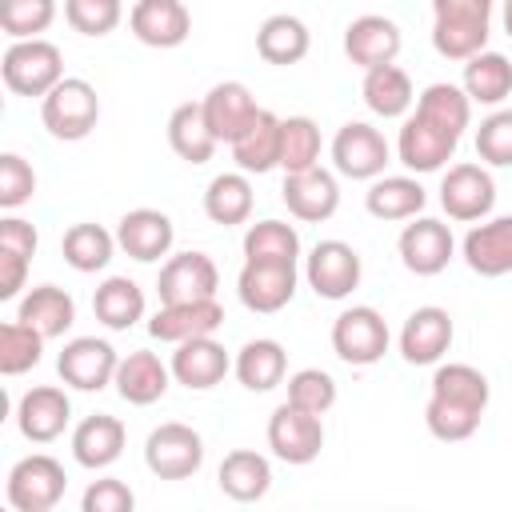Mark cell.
Segmentation results:
<instances>
[{"label": "cell", "instance_id": "obj_49", "mask_svg": "<svg viewBox=\"0 0 512 512\" xmlns=\"http://www.w3.org/2000/svg\"><path fill=\"white\" fill-rule=\"evenodd\" d=\"M120 16H124L120 0H68L64 4V20L80 36H108L120 24Z\"/></svg>", "mask_w": 512, "mask_h": 512}, {"label": "cell", "instance_id": "obj_9", "mask_svg": "<svg viewBox=\"0 0 512 512\" xmlns=\"http://www.w3.org/2000/svg\"><path fill=\"white\" fill-rule=\"evenodd\" d=\"M116 368H120V356L100 336H72L56 356L60 380L76 392H100V388L116 384Z\"/></svg>", "mask_w": 512, "mask_h": 512}, {"label": "cell", "instance_id": "obj_34", "mask_svg": "<svg viewBox=\"0 0 512 512\" xmlns=\"http://www.w3.org/2000/svg\"><path fill=\"white\" fill-rule=\"evenodd\" d=\"M308 44H312L308 24H304L300 16H292V12L268 16V20L260 24V32H256V52H260L268 64H276V68L300 64V60L308 56Z\"/></svg>", "mask_w": 512, "mask_h": 512}, {"label": "cell", "instance_id": "obj_42", "mask_svg": "<svg viewBox=\"0 0 512 512\" xmlns=\"http://www.w3.org/2000/svg\"><path fill=\"white\" fill-rule=\"evenodd\" d=\"M60 252L76 272H104L112 252H116V232H108V228H100L92 220H80V224H72L64 232Z\"/></svg>", "mask_w": 512, "mask_h": 512}, {"label": "cell", "instance_id": "obj_54", "mask_svg": "<svg viewBox=\"0 0 512 512\" xmlns=\"http://www.w3.org/2000/svg\"><path fill=\"white\" fill-rule=\"evenodd\" d=\"M504 28H508V36H512V0L504 4Z\"/></svg>", "mask_w": 512, "mask_h": 512}, {"label": "cell", "instance_id": "obj_48", "mask_svg": "<svg viewBox=\"0 0 512 512\" xmlns=\"http://www.w3.org/2000/svg\"><path fill=\"white\" fill-rule=\"evenodd\" d=\"M480 416L484 412H472V408H460V404H448V400H432L424 404V424L436 440L444 444H456V440H468L476 428H480Z\"/></svg>", "mask_w": 512, "mask_h": 512}, {"label": "cell", "instance_id": "obj_22", "mask_svg": "<svg viewBox=\"0 0 512 512\" xmlns=\"http://www.w3.org/2000/svg\"><path fill=\"white\" fill-rule=\"evenodd\" d=\"M132 36L148 48H180L192 32V12L180 0H140L128 12Z\"/></svg>", "mask_w": 512, "mask_h": 512}, {"label": "cell", "instance_id": "obj_44", "mask_svg": "<svg viewBox=\"0 0 512 512\" xmlns=\"http://www.w3.org/2000/svg\"><path fill=\"white\" fill-rule=\"evenodd\" d=\"M44 356V336L24 328L20 320L0 324V372L4 376H24L40 364Z\"/></svg>", "mask_w": 512, "mask_h": 512}, {"label": "cell", "instance_id": "obj_50", "mask_svg": "<svg viewBox=\"0 0 512 512\" xmlns=\"http://www.w3.org/2000/svg\"><path fill=\"white\" fill-rule=\"evenodd\" d=\"M36 192V172L20 152H4L0 156V208L12 212L20 204H28Z\"/></svg>", "mask_w": 512, "mask_h": 512}, {"label": "cell", "instance_id": "obj_10", "mask_svg": "<svg viewBox=\"0 0 512 512\" xmlns=\"http://www.w3.org/2000/svg\"><path fill=\"white\" fill-rule=\"evenodd\" d=\"M440 208L452 220H488V212L496 208V180L484 164H448L444 180H440Z\"/></svg>", "mask_w": 512, "mask_h": 512}, {"label": "cell", "instance_id": "obj_20", "mask_svg": "<svg viewBox=\"0 0 512 512\" xmlns=\"http://www.w3.org/2000/svg\"><path fill=\"white\" fill-rule=\"evenodd\" d=\"M172 240H176V228H172L168 212H160V208H132L116 224V248H124L140 264L168 256Z\"/></svg>", "mask_w": 512, "mask_h": 512}, {"label": "cell", "instance_id": "obj_35", "mask_svg": "<svg viewBox=\"0 0 512 512\" xmlns=\"http://www.w3.org/2000/svg\"><path fill=\"white\" fill-rule=\"evenodd\" d=\"M168 144L188 164H208L212 160L216 136H212L208 120H204L200 100H184V104L172 108V116H168Z\"/></svg>", "mask_w": 512, "mask_h": 512}, {"label": "cell", "instance_id": "obj_23", "mask_svg": "<svg viewBox=\"0 0 512 512\" xmlns=\"http://www.w3.org/2000/svg\"><path fill=\"white\" fill-rule=\"evenodd\" d=\"M464 264L476 276H508L512 272V216H492L468 228L464 244Z\"/></svg>", "mask_w": 512, "mask_h": 512}, {"label": "cell", "instance_id": "obj_53", "mask_svg": "<svg viewBox=\"0 0 512 512\" xmlns=\"http://www.w3.org/2000/svg\"><path fill=\"white\" fill-rule=\"evenodd\" d=\"M24 276H28V260L0 252V300H12L24 288Z\"/></svg>", "mask_w": 512, "mask_h": 512}, {"label": "cell", "instance_id": "obj_32", "mask_svg": "<svg viewBox=\"0 0 512 512\" xmlns=\"http://www.w3.org/2000/svg\"><path fill=\"white\" fill-rule=\"evenodd\" d=\"M428 204V192L416 176H380L364 192V208L376 220H416Z\"/></svg>", "mask_w": 512, "mask_h": 512}, {"label": "cell", "instance_id": "obj_43", "mask_svg": "<svg viewBox=\"0 0 512 512\" xmlns=\"http://www.w3.org/2000/svg\"><path fill=\"white\" fill-rule=\"evenodd\" d=\"M280 168L284 176L320 168V128L312 116H288L280 124Z\"/></svg>", "mask_w": 512, "mask_h": 512}, {"label": "cell", "instance_id": "obj_8", "mask_svg": "<svg viewBox=\"0 0 512 512\" xmlns=\"http://www.w3.org/2000/svg\"><path fill=\"white\" fill-rule=\"evenodd\" d=\"M360 252L344 240H320L304 260V280L320 300H344L360 288Z\"/></svg>", "mask_w": 512, "mask_h": 512}, {"label": "cell", "instance_id": "obj_12", "mask_svg": "<svg viewBox=\"0 0 512 512\" xmlns=\"http://www.w3.org/2000/svg\"><path fill=\"white\" fill-rule=\"evenodd\" d=\"M268 448L284 460V464H312L324 448V424L320 416H308L300 408H292L288 400L268 416Z\"/></svg>", "mask_w": 512, "mask_h": 512}, {"label": "cell", "instance_id": "obj_29", "mask_svg": "<svg viewBox=\"0 0 512 512\" xmlns=\"http://www.w3.org/2000/svg\"><path fill=\"white\" fill-rule=\"evenodd\" d=\"M232 372H236V380H240L248 392H272V388L284 384V376H288V352H284L280 340L256 336V340H248V344L236 352Z\"/></svg>", "mask_w": 512, "mask_h": 512}, {"label": "cell", "instance_id": "obj_24", "mask_svg": "<svg viewBox=\"0 0 512 512\" xmlns=\"http://www.w3.org/2000/svg\"><path fill=\"white\" fill-rule=\"evenodd\" d=\"M172 380L176 384H184V388H192V392H208V388H216L224 376H228V368H232V356H228V348L216 340V336H204V340H188V344H180L176 352H172Z\"/></svg>", "mask_w": 512, "mask_h": 512}, {"label": "cell", "instance_id": "obj_28", "mask_svg": "<svg viewBox=\"0 0 512 512\" xmlns=\"http://www.w3.org/2000/svg\"><path fill=\"white\" fill-rule=\"evenodd\" d=\"M168 384H172V368L156 352L136 348V352L120 356V368H116V392H120V400H128L136 408H148V404H156L168 392Z\"/></svg>", "mask_w": 512, "mask_h": 512}, {"label": "cell", "instance_id": "obj_18", "mask_svg": "<svg viewBox=\"0 0 512 512\" xmlns=\"http://www.w3.org/2000/svg\"><path fill=\"white\" fill-rule=\"evenodd\" d=\"M200 108H204V120H208L216 144H232V140H240L244 128L260 116L256 96H252L248 84H240V80H220V84H212L208 96L200 100Z\"/></svg>", "mask_w": 512, "mask_h": 512}, {"label": "cell", "instance_id": "obj_4", "mask_svg": "<svg viewBox=\"0 0 512 512\" xmlns=\"http://www.w3.org/2000/svg\"><path fill=\"white\" fill-rule=\"evenodd\" d=\"M40 120H44L48 136H56V140H84L100 120V96L88 80L64 76L40 100Z\"/></svg>", "mask_w": 512, "mask_h": 512}, {"label": "cell", "instance_id": "obj_7", "mask_svg": "<svg viewBox=\"0 0 512 512\" xmlns=\"http://www.w3.org/2000/svg\"><path fill=\"white\" fill-rule=\"evenodd\" d=\"M392 160V148L380 128L368 120H348L332 136V168L348 180H380Z\"/></svg>", "mask_w": 512, "mask_h": 512}, {"label": "cell", "instance_id": "obj_46", "mask_svg": "<svg viewBox=\"0 0 512 512\" xmlns=\"http://www.w3.org/2000/svg\"><path fill=\"white\" fill-rule=\"evenodd\" d=\"M288 404L308 416H324L336 404V380L324 368H300L288 376Z\"/></svg>", "mask_w": 512, "mask_h": 512}, {"label": "cell", "instance_id": "obj_27", "mask_svg": "<svg viewBox=\"0 0 512 512\" xmlns=\"http://www.w3.org/2000/svg\"><path fill=\"white\" fill-rule=\"evenodd\" d=\"M16 320L32 332H40L44 340H60L72 324H76V300L60 288V284H36L24 292Z\"/></svg>", "mask_w": 512, "mask_h": 512}, {"label": "cell", "instance_id": "obj_52", "mask_svg": "<svg viewBox=\"0 0 512 512\" xmlns=\"http://www.w3.org/2000/svg\"><path fill=\"white\" fill-rule=\"evenodd\" d=\"M36 244H40V236H36L32 220H24V216H4L0 220V252H12V256L32 260Z\"/></svg>", "mask_w": 512, "mask_h": 512}, {"label": "cell", "instance_id": "obj_17", "mask_svg": "<svg viewBox=\"0 0 512 512\" xmlns=\"http://www.w3.org/2000/svg\"><path fill=\"white\" fill-rule=\"evenodd\" d=\"M452 336H456V328H452L448 308L424 304V308H416V312L404 320V328H400V356H404L408 364H416V368L440 364V356L452 348Z\"/></svg>", "mask_w": 512, "mask_h": 512}, {"label": "cell", "instance_id": "obj_39", "mask_svg": "<svg viewBox=\"0 0 512 512\" xmlns=\"http://www.w3.org/2000/svg\"><path fill=\"white\" fill-rule=\"evenodd\" d=\"M252 200H256V196H252V184H248L244 172H220V176H212L208 188H204V216H208L212 224H224V228L248 224Z\"/></svg>", "mask_w": 512, "mask_h": 512}, {"label": "cell", "instance_id": "obj_51", "mask_svg": "<svg viewBox=\"0 0 512 512\" xmlns=\"http://www.w3.org/2000/svg\"><path fill=\"white\" fill-rule=\"evenodd\" d=\"M80 512H136V492L116 476H100L84 488Z\"/></svg>", "mask_w": 512, "mask_h": 512}, {"label": "cell", "instance_id": "obj_33", "mask_svg": "<svg viewBox=\"0 0 512 512\" xmlns=\"http://www.w3.org/2000/svg\"><path fill=\"white\" fill-rule=\"evenodd\" d=\"M416 116L428 120L432 128H440L444 136L460 140L464 128L472 124V100L464 96L460 84H448V80H436L428 84L420 96H416Z\"/></svg>", "mask_w": 512, "mask_h": 512}, {"label": "cell", "instance_id": "obj_45", "mask_svg": "<svg viewBox=\"0 0 512 512\" xmlns=\"http://www.w3.org/2000/svg\"><path fill=\"white\" fill-rule=\"evenodd\" d=\"M52 20H56V4L52 0H8V4H0V28L12 36V44L40 40V32Z\"/></svg>", "mask_w": 512, "mask_h": 512}, {"label": "cell", "instance_id": "obj_3", "mask_svg": "<svg viewBox=\"0 0 512 512\" xmlns=\"http://www.w3.org/2000/svg\"><path fill=\"white\" fill-rule=\"evenodd\" d=\"M64 492H68L64 464L48 452H32L16 460L4 480V496L12 512H52L64 500Z\"/></svg>", "mask_w": 512, "mask_h": 512}, {"label": "cell", "instance_id": "obj_5", "mask_svg": "<svg viewBox=\"0 0 512 512\" xmlns=\"http://www.w3.org/2000/svg\"><path fill=\"white\" fill-rule=\"evenodd\" d=\"M388 340H392L388 320L372 304H352L332 320V352L352 368H368L384 360Z\"/></svg>", "mask_w": 512, "mask_h": 512}, {"label": "cell", "instance_id": "obj_13", "mask_svg": "<svg viewBox=\"0 0 512 512\" xmlns=\"http://www.w3.org/2000/svg\"><path fill=\"white\" fill-rule=\"evenodd\" d=\"M400 260L412 276H436L448 268L452 252H456V240H452V228L436 216H416L412 224H404L400 240Z\"/></svg>", "mask_w": 512, "mask_h": 512}, {"label": "cell", "instance_id": "obj_14", "mask_svg": "<svg viewBox=\"0 0 512 512\" xmlns=\"http://www.w3.org/2000/svg\"><path fill=\"white\" fill-rule=\"evenodd\" d=\"M68 420H72V400L56 384H36L16 404V428L32 444H52L56 436H64Z\"/></svg>", "mask_w": 512, "mask_h": 512}, {"label": "cell", "instance_id": "obj_25", "mask_svg": "<svg viewBox=\"0 0 512 512\" xmlns=\"http://www.w3.org/2000/svg\"><path fill=\"white\" fill-rule=\"evenodd\" d=\"M124 440H128L124 420H116L108 412H92L72 428V460L80 468H92V472L112 468L124 452Z\"/></svg>", "mask_w": 512, "mask_h": 512}, {"label": "cell", "instance_id": "obj_26", "mask_svg": "<svg viewBox=\"0 0 512 512\" xmlns=\"http://www.w3.org/2000/svg\"><path fill=\"white\" fill-rule=\"evenodd\" d=\"M456 144L452 136H444L440 128H432L428 120H420L416 112L404 116L400 124V136H396V156L408 172H440L452 156H456Z\"/></svg>", "mask_w": 512, "mask_h": 512}, {"label": "cell", "instance_id": "obj_6", "mask_svg": "<svg viewBox=\"0 0 512 512\" xmlns=\"http://www.w3.org/2000/svg\"><path fill=\"white\" fill-rule=\"evenodd\" d=\"M144 464L160 480H188L204 464V440H200V432L192 424L168 420V424H160V428L148 432V440H144Z\"/></svg>", "mask_w": 512, "mask_h": 512}, {"label": "cell", "instance_id": "obj_21", "mask_svg": "<svg viewBox=\"0 0 512 512\" xmlns=\"http://www.w3.org/2000/svg\"><path fill=\"white\" fill-rule=\"evenodd\" d=\"M224 324V308L220 300H200V304H160L148 320L152 340L164 344H188V340H204Z\"/></svg>", "mask_w": 512, "mask_h": 512}, {"label": "cell", "instance_id": "obj_16", "mask_svg": "<svg viewBox=\"0 0 512 512\" xmlns=\"http://www.w3.org/2000/svg\"><path fill=\"white\" fill-rule=\"evenodd\" d=\"M400 44H404L400 40V24L388 20V16H376V12H364V16H356L344 28V52L364 72L384 68V64H396Z\"/></svg>", "mask_w": 512, "mask_h": 512}, {"label": "cell", "instance_id": "obj_30", "mask_svg": "<svg viewBox=\"0 0 512 512\" xmlns=\"http://www.w3.org/2000/svg\"><path fill=\"white\" fill-rule=\"evenodd\" d=\"M220 492L240 500V504H252V500H264L268 488H272V464L268 456H260L256 448H232L224 460H220Z\"/></svg>", "mask_w": 512, "mask_h": 512}, {"label": "cell", "instance_id": "obj_36", "mask_svg": "<svg viewBox=\"0 0 512 512\" xmlns=\"http://www.w3.org/2000/svg\"><path fill=\"white\" fill-rule=\"evenodd\" d=\"M92 312L104 328L112 332H128L132 324L144 320V288L128 276H108L96 292H92Z\"/></svg>", "mask_w": 512, "mask_h": 512}, {"label": "cell", "instance_id": "obj_2", "mask_svg": "<svg viewBox=\"0 0 512 512\" xmlns=\"http://www.w3.org/2000/svg\"><path fill=\"white\" fill-rule=\"evenodd\" d=\"M0 76L8 84V92L16 96H48L60 80H64V56L52 40H20L8 44L0 56Z\"/></svg>", "mask_w": 512, "mask_h": 512}, {"label": "cell", "instance_id": "obj_19", "mask_svg": "<svg viewBox=\"0 0 512 512\" xmlns=\"http://www.w3.org/2000/svg\"><path fill=\"white\" fill-rule=\"evenodd\" d=\"M288 212L296 220H308V224H320V220H332L336 208H340V180L336 172L328 168H308V172H292L284 176V188H280Z\"/></svg>", "mask_w": 512, "mask_h": 512}, {"label": "cell", "instance_id": "obj_37", "mask_svg": "<svg viewBox=\"0 0 512 512\" xmlns=\"http://www.w3.org/2000/svg\"><path fill=\"white\" fill-rule=\"evenodd\" d=\"M460 88H464V96H468L472 104H488V108L504 104L508 92H512V60H508L504 52L484 48L480 56H472V60L464 64Z\"/></svg>", "mask_w": 512, "mask_h": 512}, {"label": "cell", "instance_id": "obj_40", "mask_svg": "<svg viewBox=\"0 0 512 512\" xmlns=\"http://www.w3.org/2000/svg\"><path fill=\"white\" fill-rule=\"evenodd\" d=\"M244 260L248 264H296L300 232L284 220H256L244 232Z\"/></svg>", "mask_w": 512, "mask_h": 512}, {"label": "cell", "instance_id": "obj_11", "mask_svg": "<svg viewBox=\"0 0 512 512\" xmlns=\"http://www.w3.org/2000/svg\"><path fill=\"white\" fill-rule=\"evenodd\" d=\"M216 260L208 252H176L164 260L160 276H156V292L160 304H200V300H216Z\"/></svg>", "mask_w": 512, "mask_h": 512}, {"label": "cell", "instance_id": "obj_41", "mask_svg": "<svg viewBox=\"0 0 512 512\" xmlns=\"http://www.w3.org/2000/svg\"><path fill=\"white\" fill-rule=\"evenodd\" d=\"M488 376L472 364H440L432 372V400H448V404H460V408H472V412H484L488 408Z\"/></svg>", "mask_w": 512, "mask_h": 512}, {"label": "cell", "instance_id": "obj_47", "mask_svg": "<svg viewBox=\"0 0 512 512\" xmlns=\"http://www.w3.org/2000/svg\"><path fill=\"white\" fill-rule=\"evenodd\" d=\"M476 156L484 168H512V108H496L480 120Z\"/></svg>", "mask_w": 512, "mask_h": 512}, {"label": "cell", "instance_id": "obj_15", "mask_svg": "<svg viewBox=\"0 0 512 512\" xmlns=\"http://www.w3.org/2000/svg\"><path fill=\"white\" fill-rule=\"evenodd\" d=\"M296 284H300L296 264H248V260H244V268H240V276H236L240 304H244L248 312H260V316L288 308L292 296H296Z\"/></svg>", "mask_w": 512, "mask_h": 512}, {"label": "cell", "instance_id": "obj_31", "mask_svg": "<svg viewBox=\"0 0 512 512\" xmlns=\"http://www.w3.org/2000/svg\"><path fill=\"white\" fill-rule=\"evenodd\" d=\"M280 116L276 112H268V108H260V116L244 128V136L240 140H232V160H236V168L248 176V172H256V176H264V172H272V168H280Z\"/></svg>", "mask_w": 512, "mask_h": 512}, {"label": "cell", "instance_id": "obj_1", "mask_svg": "<svg viewBox=\"0 0 512 512\" xmlns=\"http://www.w3.org/2000/svg\"><path fill=\"white\" fill-rule=\"evenodd\" d=\"M492 28L488 0H436L432 4V48L444 60H472L484 52Z\"/></svg>", "mask_w": 512, "mask_h": 512}, {"label": "cell", "instance_id": "obj_38", "mask_svg": "<svg viewBox=\"0 0 512 512\" xmlns=\"http://www.w3.org/2000/svg\"><path fill=\"white\" fill-rule=\"evenodd\" d=\"M360 96H364L368 112H376V116H384V120H396V116H404V112L416 104L412 76H408L400 64H384V68L364 72Z\"/></svg>", "mask_w": 512, "mask_h": 512}]
</instances>
